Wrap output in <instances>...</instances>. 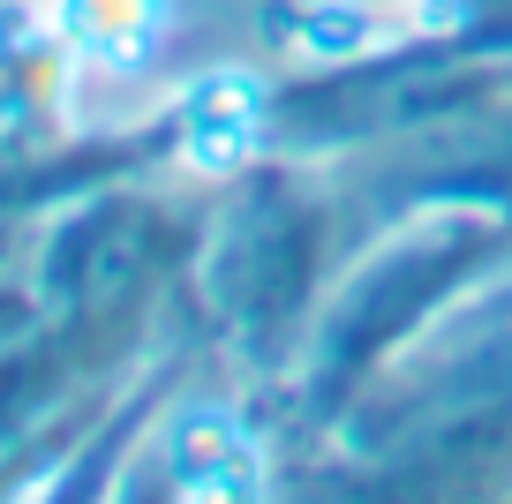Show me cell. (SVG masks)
<instances>
[{"instance_id": "7a4b0ae2", "label": "cell", "mask_w": 512, "mask_h": 504, "mask_svg": "<svg viewBox=\"0 0 512 504\" xmlns=\"http://www.w3.org/2000/svg\"><path fill=\"white\" fill-rule=\"evenodd\" d=\"M249 136H256V91L241 76H211L189 98V158L219 174V166H234L249 151Z\"/></svg>"}, {"instance_id": "6da1fadb", "label": "cell", "mask_w": 512, "mask_h": 504, "mask_svg": "<svg viewBox=\"0 0 512 504\" xmlns=\"http://www.w3.org/2000/svg\"><path fill=\"white\" fill-rule=\"evenodd\" d=\"M174 482H181V489H211V497L249 489V482H256L249 437H241L226 414H189V422L174 429Z\"/></svg>"}]
</instances>
